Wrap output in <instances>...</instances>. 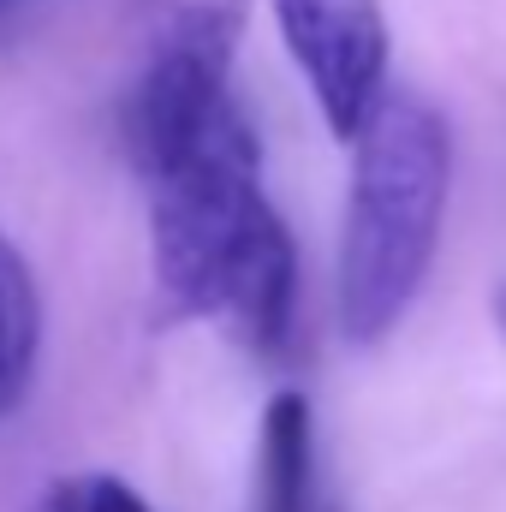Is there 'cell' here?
<instances>
[{"label":"cell","mask_w":506,"mask_h":512,"mask_svg":"<svg viewBox=\"0 0 506 512\" xmlns=\"http://www.w3.org/2000/svg\"><path fill=\"white\" fill-rule=\"evenodd\" d=\"M453 191V131L435 102L387 84L352 137V197L340 239V328L352 346L387 340L417 304Z\"/></svg>","instance_id":"obj_1"},{"label":"cell","mask_w":506,"mask_h":512,"mask_svg":"<svg viewBox=\"0 0 506 512\" xmlns=\"http://www.w3.org/2000/svg\"><path fill=\"white\" fill-rule=\"evenodd\" d=\"M274 215L262 197V155L251 120L227 102L215 126L161 173H149V251L173 316H221L239 256Z\"/></svg>","instance_id":"obj_2"},{"label":"cell","mask_w":506,"mask_h":512,"mask_svg":"<svg viewBox=\"0 0 506 512\" xmlns=\"http://www.w3.org/2000/svg\"><path fill=\"white\" fill-rule=\"evenodd\" d=\"M227 72H233V18L221 6H179L155 36V54L126 102V143L143 179L215 126V114L233 102Z\"/></svg>","instance_id":"obj_3"},{"label":"cell","mask_w":506,"mask_h":512,"mask_svg":"<svg viewBox=\"0 0 506 512\" xmlns=\"http://www.w3.org/2000/svg\"><path fill=\"white\" fill-rule=\"evenodd\" d=\"M286 54L298 60L322 126L358 137L387 90V18L381 0H268Z\"/></svg>","instance_id":"obj_4"},{"label":"cell","mask_w":506,"mask_h":512,"mask_svg":"<svg viewBox=\"0 0 506 512\" xmlns=\"http://www.w3.org/2000/svg\"><path fill=\"white\" fill-rule=\"evenodd\" d=\"M221 316L233 322V334L251 352H262V358L286 352L292 322H298V245H292V233H286L280 215H268L256 227L251 251L239 256L233 286L221 298Z\"/></svg>","instance_id":"obj_5"},{"label":"cell","mask_w":506,"mask_h":512,"mask_svg":"<svg viewBox=\"0 0 506 512\" xmlns=\"http://www.w3.org/2000/svg\"><path fill=\"white\" fill-rule=\"evenodd\" d=\"M256 512H322L316 501V429L304 393H274L262 411L256 453Z\"/></svg>","instance_id":"obj_6"},{"label":"cell","mask_w":506,"mask_h":512,"mask_svg":"<svg viewBox=\"0 0 506 512\" xmlns=\"http://www.w3.org/2000/svg\"><path fill=\"white\" fill-rule=\"evenodd\" d=\"M42 346V298L30 280V262L0 233V417L24 405Z\"/></svg>","instance_id":"obj_7"},{"label":"cell","mask_w":506,"mask_h":512,"mask_svg":"<svg viewBox=\"0 0 506 512\" xmlns=\"http://www.w3.org/2000/svg\"><path fill=\"white\" fill-rule=\"evenodd\" d=\"M72 512H149V501L126 489L120 477H90L72 489Z\"/></svg>","instance_id":"obj_8"},{"label":"cell","mask_w":506,"mask_h":512,"mask_svg":"<svg viewBox=\"0 0 506 512\" xmlns=\"http://www.w3.org/2000/svg\"><path fill=\"white\" fill-rule=\"evenodd\" d=\"M495 316H501V334H506V286H501V298H495Z\"/></svg>","instance_id":"obj_9"},{"label":"cell","mask_w":506,"mask_h":512,"mask_svg":"<svg viewBox=\"0 0 506 512\" xmlns=\"http://www.w3.org/2000/svg\"><path fill=\"white\" fill-rule=\"evenodd\" d=\"M6 6H18V0H0V12H6Z\"/></svg>","instance_id":"obj_10"},{"label":"cell","mask_w":506,"mask_h":512,"mask_svg":"<svg viewBox=\"0 0 506 512\" xmlns=\"http://www.w3.org/2000/svg\"><path fill=\"white\" fill-rule=\"evenodd\" d=\"M322 512H328V507H322Z\"/></svg>","instance_id":"obj_11"}]
</instances>
